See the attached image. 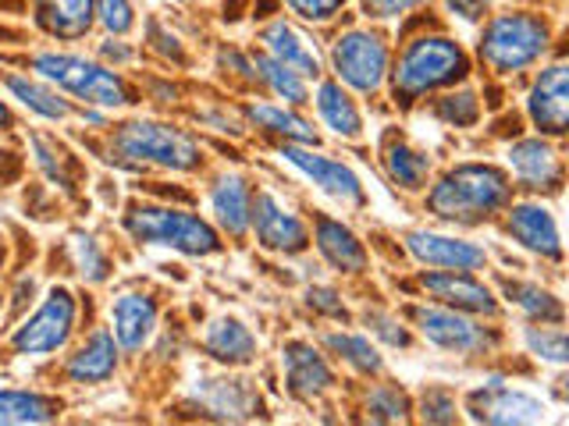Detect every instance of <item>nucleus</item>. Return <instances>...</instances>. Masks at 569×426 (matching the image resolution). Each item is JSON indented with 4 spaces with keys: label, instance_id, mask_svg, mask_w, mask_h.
I'll use <instances>...</instances> for the list:
<instances>
[{
    "label": "nucleus",
    "instance_id": "f257e3e1",
    "mask_svg": "<svg viewBox=\"0 0 569 426\" xmlns=\"http://www.w3.org/2000/svg\"><path fill=\"white\" fill-rule=\"evenodd\" d=\"M509 200L512 182L506 171L491 164H459L427 192V210L449 224L477 227L491 221L498 210H506Z\"/></svg>",
    "mask_w": 569,
    "mask_h": 426
},
{
    "label": "nucleus",
    "instance_id": "f03ea898",
    "mask_svg": "<svg viewBox=\"0 0 569 426\" xmlns=\"http://www.w3.org/2000/svg\"><path fill=\"white\" fill-rule=\"evenodd\" d=\"M467 71H470V58L462 53L456 40H449V36H417V40L402 50L396 71H391L396 100L413 103L423 93L456 85Z\"/></svg>",
    "mask_w": 569,
    "mask_h": 426
},
{
    "label": "nucleus",
    "instance_id": "7ed1b4c3",
    "mask_svg": "<svg viewBox=\"0 0 569 426\" xmlns=\"http://www.w3.org/2000/svg\"><path fill=\"white\" fill-rule=\"evenodd\" d=\"M124 231L139 245H164L182 256H213L221 253V235L203 217L178 206L136 203L124 213Z\"/></svg>",
    "mask_w": 569,
    "mask_h": 426
},
{
    "label": "nucleus",
    "instance_id": "20e7f679",
    "mask_svg": "<svg viewBox=\"0 0 569 426\" xmlns=\"http://www.w3.org/2000/svg\"><path fill=\"white\" fill-rule=\"evenodd\" d=\"M32 71H36V79H43L47 85L82 100L86 106H103V111H111V106L132 103L129 85H124L118 71L103 68L97 61H86L79 53H58V50L36 53Z\"/></svg>",
    "mask_w": 569,
    "mask_h": 426
},
{
    "label": "nucleus",
    "instance_id": "39448f33",
    "mask_svg": "<svg viewBox=\"0 0 569 426\" xmlns=\"http://www.w3.org/2000/svg\"><path fill=\"white\" fill-rule=\"evenodd\" d=\"M111 150L121 160H132V164L164 168L174 174H189L200 168V160H203L192 135H186L182 129H171V124H160V121H124L114 132Z\"/></svg>",
    "mask_w": 569,
    "mask_h": 426
},
{
    "label": "nucleus",
    "instance_id": "423d86ee",
    "mask_svg": "<svg viewBox=\"0 0 569 426\" xmlns=\"http://www.w3.org/2000/svg\"><path fill=\"white\" fill-rule=\"evenodd\" d=\"M551 43V29L545 18L516 11V14H498L488 22L485 40H480V61H485L495 75H516L530 64L545 58Z\"/></svg>",
    "mask_w": 569,
    "mask_h": 426
},
{
    "label": "nucleus",
    "instance_id": "0eeeda50",
    "mask_svg": "<svg viewBox=\"0 0 569 426\" xmlns=\"http://www.w3.org/2000/svg\"><path fill=\"white\" fill-rule=\"evenodd\" d=\"M76 320H79V302L68 288H53L40 310L32 316H26L22 324L14 327L11 334V348L18 355H50L68 345L71 331H76Z\"/></svg>",
    "mask_w": 569,
    "mask_h": 426
},
{
    "label": "nucleus",
    "instance_id": "6e6552de",
    "mask_svg": "<svg viewBox=\"0 0 569 426\" xmlns=\"http://www.w3.org/2000/svg\"><path fill=\"white\" fill-rule=\"evenodd\" d=\"M331 64L338 82H346L356 93H378L388 79V47L378 32L349 29L335 40Z\"/></svg>",
    "mask_w": 569,
    "mask_h": 426
},
{
    "label": "nucleus",
    "instance_id": "1a4fd4ad",
    "mask_svg": "<svg viewBox=\"0 0 569 426\" xmlns=\"http://www.w3.org/2000/svg\"><path fill=\"white\" fill-rule=\"evenodd\" d=\"M413 324L435 348L456 352V355H485L498 345V337L488 327L473 324L467 313L449 310V306H417Z\"/></svg>",
    "mask_w": 569,
    "mask_h": 426
},
{
    "label": "nucleus",
    "instance_id": "9d476101",
    "mask_svg": "<svg viewBox=\"0 0 569 426\" xmlns=\"http://www.w3.org/2000/svg\"><path fill=\"white\" fill-rule=\"evenodd\" d=\"M249 227H253V235L263 248L281 256H299L310 245V231L302 224V217L271 192H257L253 210H249Z\"/></svg>",
    "mask_w": 569,
    "mask_h": 426
},
{
    "label": "nucleus",
    "instance_id": "9b49d317",
    "mask_svg": "<svg viewBox=\"0 0 569 426\" xmlns=\"http://www.w3.org/2000/svg\"><path fill=\"white\" fill-rule=\"evenodd\" d=\"M281 156L289 160V164H292L299 174H307L320 192H328L331 200L346 203V206H360V203H363V185H360V178H356V174L342 164V160L320 156V153H313V150H307V146H299V142H284V146H281Z\"/></svg>",
    "mask_w": 569,
    "mask_h": 426
},
{
    "label": "nucleus",
    "instance_id": "f8f14e48",
    "mask_svg": "<svg viewBox=\"0 0 569 426\" xmlns=\"http://www.w3.org/2000/svg\"><path fill=\"white\" fill-rule=\"evenodd\" d=\"M473 423H502V426H520V423H541L545 405L527 395V390H512L498 377L488 381V387H480L467 402Z\"/></svg>",
    "mask_w": 569,
    "mask_h": 426
},
{
    "label": "nucleus",
    "instance_id": "ddd939ff",
    "mask_svg": "<svg viewBox=\"0 0 569 426\" xmlns=\"http://www.w3.org/2000/svg\"><path fill=\"white\" fill-rule=\"evenodd\" d=\"M506 231L516 245H523L527 253L545 256V260H562V239H559V224L551 217V210L541 203H512L506 206Z\"/></svg>",
    "mask_w": 569,
    "mask_h": 426
},
{
    "label": "nucleus",
    "instance_id": "4468645a",
    "mask_svg": "<svg viewBox=\"0 0 569 426\" xmlns=\"http://www.w3.org/2000/svg\"><path fill=\"white\" fill-rule=\"evenodd\" d=\"M196 402H200L213 419H228V423L257 419L263 413L260 390L246 377H207L196 387Z\"/></svg>",
    "mask_w": 569,
    "mask_h": 426
},
{
    "label": "nucleus",
    "instance_id": "2eb2a0df",
    "mask_svg": "<svg viewBox=\"0 0 569 426\" xmlns=\"http://www.w3.org/2000/svg\"><path fill=\"white\" fill-rule=\"evenodd\" d=\"M527 111H530V121L538 124L545 135H566V124H569V71H566V61H556L541 71L538 82H533V89H530Z\"/></svg>",
    "mask_w": 569,
    "mask_h": 426
},
{
    "label": "nucleus",
    "instance_id": "dca6fc26",
    "mask_svg": "<svg viewBox=\"0 0 569 426\" xmlns=\"http://www.w3.org/2000/svg\"><path fill=\"white\" fill-rule=\"evenodd\" d=\"M409 253H413L423 266H435V271H480L488 263V253L473 242L449 239V235H435V231H409L406 235Z\"/></svg>",
    "mask_w": 569,
    "mask_h": 426
},
{
    "label": "nucleus",
    "instance_id": "f3484780",
    "mask_svg": "<svg viewBox=\"0 0 569 426\" xmlns=\"http://www.w3.org/2000/svg\"><path fill=\"white\" fill-rule=\"evenodd\" d=\"M423 292L431 295L435 302L449 310H459V313H473V316H495L498 302L491 295L488 284L473 281L470 274L462 271H435V274H423L420 277Z\"/></svg>",
    "mask_w": 569,
    "mask_h": 426
},
{
    "label": "nucleus",
    "instance_id": "a211bd4d",
    "mask_svg": "<svg viewBox=\"0 0 569 426\" xmlns=\"http://www.w3.org/2000/svg\"><path fill=\"white\" fill-rule=\"evenodd\" d=\"M281 366H284V384L296 398L317 402L320 395H328L335 387V373L328 359L307 342H289L281 348Z\"/></svg>",
    "mask_w": 569,
    "mask_h": 426
},
{
    "label": "nucleus",
    "instance_id": "6ab92c4d",
    "mask_svg": "<svg viewBox=\"0 0 569 426\" xmlns=\"http://www.w3.org/2000/svg\"><path fill=\"white\" fill-rule=\"evenodd\" d=\"M157 331V302L142 292H121L111 302V334L118 348L139 352Z\"/></svg>",
    "mask_w": 569,
    "mask_h": 426
},
{
    "label": "nucleus",
    "instance_id": "aec40b11",
    "mask_svg": "<svg viewBox=\"0 0 569 426\" xmlns=\"http://www.w3.org/2000/svg\"><path fill=\"white\" fill-rule=\"evenodd\" d=\"M509 168L527 189L556 192L562 185V160L545 139H520L509 146Z\"/></svg>",
    "mask_w": 569,
    "mask_h": 426
},
{
    "label": "nucleus",
    "instance_id": "412c9836",
    "mask_svg": "<svg viewBox=\"0 0 569 426\" xmlns=\"http://www.w3.org/2000/svg\"><path fill=\"white\" fill-rule=\"evenodd\" d=\"M114 369H118V342H114V334H107V331H93L86 337V342L76 348V355L68 359V381L71 384H103V381H111L114 377Z\"/></svg>",
    "mask_w": 569,
    "mask_h": 426
},
{
    "label": "nucleus",
    "instance_id": "4be33fe9",
    "mask_svg": "<svg viewBox=\"0 0 569 426\" xmlns=\"http://www.w3.org/2000/svg\"><path fill=\"white\" fill-rule=\"evenodd\" d=\"M313 239H317L320 256H325L335 266V271H342V274H363L367 271V263H370L367 248H363V242L356 239L342 221L317 217Z\"/></svg>",
    "mask_w": 569,
    "mask_h": 426
},
{
    "label": "nucleus",
    "instance_id": "5701e85b",
    "mask_svg": "<svg viewBox=\"0 0 569 426\" xmlns=\"http://www.w3.org/2000/svg\"><path fill=\"white\" fill-rule=\"evenodd\" d=\"M93 22V0H36V26L53 40H82Z\"/></svg>",
    "mask_w": 569,
    "mask_h": 426
},
{
    "label": "nucleus",
    "instance_id": "b1692460",
    "mask_svg": "<svg viewBox=\"0 0 569 426\" xmlns=\"http://www.w3.org/2000/svg\"><path fill=\"white\" fill-rule=\"evenodd\" d=\"M260 40H263L267 53H271L274 61H281L284 68H292L296 75H302V79H317L320 75L317 50L310 47L307 36L296 32L289 22H271L260 32Z\"/></svg>",
    "mask_w": 569,
    "mask_h": 426
},
{
    "label": "nucleus",
    "instance_id": "393cba45",
    "mask_svg": "<svg viewBox=\"0 0 569 426\" xmlns=\"http://www.w3.org/2000/svg\"><path fill=\"white\" fill-rule=\"evenodd\" d=\"M210 210L228 235L249 231V210H253V192L242 174H221L210 189Z\"/></svg>",
    "mask_w": 569,
    "mask_h": 426
},
{
    "label": "nucleus",
    "instance_id": "a878e982",
    "mask_svg": "<svg viewBox=\"0 0 569 426\" xmlns=\"http://www.w3.org/2000/svg\"><path fill=\"white\" fill-rule=\"evenodd\" d=\"M203 348L224 366H246L257 359V337L249 334V327L236 316H221L213 320L203 334Z\"/></svg>",
    "mask_w": 569,
    "mask_h": 426
},
{
    "label": "nucleus",
    "instance_id": "bb28decb",
    "mask_svg": "<svg viewBox=\"0 0 569 426\" xmlns=\"http://www.w3.org/2000/svg\"><path fill=\"white\" fill-rule=\"evenodd\" d=\"M313 103H317L320 121H325L335 135L356 139L363 132V114H360V106H356V100L342 89V82H320Z\"/></svg>",
    "mask_w": 569,
    "mask_h": 426
},
{
    "label": "nucleus",
    "instance_id": "cd10ccee",
    "mask_svg": "<svg viewBox=\"0 0 569 426\" xmlns=\"http://www.w3.org/2000/svg\"><path fill=\"white\" fill-rule=\"evenodd\" d=\"M58 413L61 405L40 395V390H14V387L0 390V426H36L58 419Z\"/></svg>",
    "mask_w": 569,
    "mask_h": 426
},
{
    "label": "nucleus",
    "instance_id": "c85d7f7f",
    "mask_svg": "<svg viewBox=\"0 0 569 426\" xmlns=\"http://www.w3.org/2000/svg\"><path fill=\"white\" fill-rule=\"evenodd\" d=\"M502 292H506V298L527 320H533V324H562V320H566L562 302L551 295L548 288H541V284H530V281H502Z\"/></svg>",
    "mask_w": 569,
    "mask_h": 426
},
{
    "label": "nucleus",
    "instance_id": "c756f323",
    "mask_svg": "<svg viewBox=\"0 0 569 426\" xmlns=\"http://www.w3.org/2000/svg\"><path fill=\"white\" fill-rule=\"evenodd\" d=\"M246 118L253 121L257 129L284 135L289 142H299V146H310V142H317V132L310 129V121H302L296 111H289V106H278V103H249Z\"/></svg>",
    "mask_w": 569,
    "mask_h": 426
},
{
    "label": "nucleus",
    "instance_id": "7c9ffc66",
    "mask_svg": "<svg viewBox=\"0 0 569 426\" xmlns=\"http://www.w3.org/2000/svg\"><path fill=\"white\" fill-rule=\"evenodd\" d=\"M4 85H8V93H11L18 103L29 106L32 114H40V118H47V121H64V118L71 114V106H68L58 93H53V89H50L43 79L8 75Z\"/></svg>",
    "mask_w": 569,
    "mask_h": 426
},
{
    "label": "nucleus",
    "instance_id": "2f4dec72",
    "mask_svg": "<svg viewBox=\"0 0 569 426\" xmlns=\"http://www.w3.org/2000/svg\"><path fill=\"white\" fill-rule=\"evenodd\" d=\"M385 171L388 178L406 192H417L427 185V174H431V160L420 150H413L409 142H388L385 146Z\"/></svg>",
    "mask_w": 569,
    "mask_h": 426
},
{
    "label": "nucleus",
    "instance_id": "473e14b6",
    "mask_svg": "<svg viewBox=\"0 0 569 426\" xmlns=\"http://www.w3.org/2000/svg\"><path fill=\"white\" fill-rule=\"evenodd\" d=\"M253 75L271 89V93L284 103H310V89H307V79L296 75L292 68H284L281 61H274L271 53H260L253 61Z\"/></svg>",
    "mask_w": 569,
    "mask_h": 426
},
{
    "label": "nucleus",
    "instance_id": "72a5a7b5",
    "mask_svg": "<svg viewBox=\"0 0 569 426\" xmlns=\"http://www.w3.org/2000/svg\"><path fill=\"white\" fill-rule=\"evenodd\" d=\"M29 142H32L36 168H40L53 185H61L64 192L76 189V160H71V153L61 146V142L50 135H40V132H36Z\"/></svg>",
    "mask_w": 569,
    "mask_h": 426
},
{
    "label": "nucleus",
    "instance_id": "f704fd0d",
    "mask_svg": "<svg viewBox=\"0 0 569 426\" xmlns=\"http://www.w3.org/2000/svg\"><path fill=\"white\" fill-rule=\"evenodd\" d=\"M325 345L338 355L342 363H349L356 373H367V377H373V373L385 369V359L378 355V348L370 345L367 334H349V331H335L325 337Z\"/></svg>",
    "mask_w": 569,
    "mask_h": 426
},
{
    "label": "nucleus",
    "instance_id": "c9c22d12",
    "mask_svg": "<svg viewBox=\"0 0 569 426\" xmlns=\"http://www.w3.org/2000/svg\"><path fill=\"white\" fill-rule=\"evenodd\" d=\"M68 256H71V266L79 271L82 281L89 284H103L107 274H111V260H107V253L100 248V242L93 235H71L68 239Z\"/></svg>",
    "mask_w": 569,
    "mask_h": 426
},
{
    "label": "nucleus",
    "instance_id": "e433bc0d",
    "mask_svg": "<svg viewBox=\"0 0 569 426\" xmlns=\"http://www.w3.org/2000/svg\"><path fill=\"white\" fill-rule=\"evenodd\" d=\"M367 416L373 423H406L409 419V395L399 384H378L367 395Z\"/></svg>",
    "mask_w": 569,
    "mask_h": 426
},
{
    "label": "nucleus",
    "instance_id": "4c0bfd02",
    "mask_svg": "<svg viewBox=\"0 0 569 426\" xmlns=\"http://www.w3.org/2000/svg\"><path fill=\"white\" fill-rule=\"evenodd\" d=\"M435 118L445 124H456V129H470L480 118V103L470 89H462V93H449L435 103Z\"/></svg>",
    "mask_w": 569,
    "mask_h": 426
},
{
    "label": "nucleus",
    "instance_id": "58836bf2",
    "mask_svg": "<svg viewBox=\"0 0 569 426\" xmlns=\"http://www.w3.org/2000/svg\"><path fill=\"white\" fill-rule=\"evenodd\" d=\"M527 345H530V352L538 355V359H545V363H556V366L566 363V331H562V324L530 327V331H527Z\"/></svg>",
    "mask_w": 569,
    "mask_h": 426
},
{
    "label": "nucleus",
    "instance_id": "ea45409f",
    "mask_svg": "<svg viewBox=\"0 0 569 426\" xmlns=\"http://www.w3.org/2000/svg\"><path fill=\"white\" fill-rule=\"evenodd\" d=\"M97 22L111 32V36H124L136 26V11L129 0H93Z\"/></svg>",
    "mask_w": 569,
    "mask_h": 426
},
{
    "label": "nucleus",
    "instance_id": "a19ab883",
    "mask_svg": "<svg viewBox=\"0 0 569 426\" xmlns=\"http://www.w3.org/2000/svg\"><path fill=\"white\" fill-rule=\"evenodd\" d=\"M363 324L370 327V334H378L385 345L391 348H409L413 345V334H409L396 316H388V313H378V310H367L363 313Z\"/></svg>",
    "mask_w": 569,
    "mask_h": 426
},
{
    "label": "nucleus",
    "instance_id": "79ce46f5",
    "mask_svg": "<svg viewBox=\"0 0 569 426\" xmlns=\"http://www.w3.org/2000/svg\"><path fill=\"white\" fill-rule=\"evenodd\" d=\"M459 405L452 398V390L445 387H427L420 398V419L423 423H456Z\"/></svg>",
    "mask_w": 569,
    "mask_h": 426
},
{
    "label": "nucleus",
    "instance_id": "37998d69",
    "mask_svg": "<svg viewBox=\"0 0 569 426\" xmlns=\"http://www.w3.org/2000/svg\"><path fill=\"white\" fill-rule=\"evenodd\" d=\"M307 306L320 316H331V320H349V310L346 302L338 298L335 288H328V284H313V288L307 292Z\"/></svg>",
    "mask_w": 569,
    "mask_h": 426
},
{
    "label": "nucleus",
    "instance_id": "c03bdc74",
    "mask_svg": "<svg viewBox=\"0 0 569 426\" xmlns=\"http://www.w3.org/2000/svg\"><path fill=\"white\" fill-rule=\"evenodd\" d=\"M299 18H307V22H328L338 11L346 8V0H284Z\"/></svg>",
    "mask_w": 569,
    "mask_h": 426
},
{
    "label": "nucleus",
    "instance_id": "a18cd8bd",
    "mask_svg": "<svg viewBox=\"0 0 569 426\" xmlns=\"http://www.w3.org/2000/svg\"><path fill=\"white\" fill-rule=\"evenodd\" d=\"M360 4H363V11H367L370 18H399V14H406V11L420 8L423 0H360Z\"/></svg>",
    "mask_w": 569,
    "mask_h": 426
},
{
    "label": "nucleus",
    "instance_id": "49530a36",
    "mask_svg": "<svg viewBox=\"0 0 569 426\" xmlns=\"http://www.w3.org/2000/svg\"><path fill=\"white\" fill-rule=\"evenodd\" d=\"M445 8L459 18H467V22H477V18H485V11L491 8V0H445Z\"/></svg>",
    "mask_w": 569,
    "mask_h": 426
},
{
    "label": "nucleus",
    "instance_id": "de8ad7c7",
    "mask_svg": "<svg viewBox=\"0 0 569 426\" xmlns=\"http://www.w3.org/2000/svg\"><path fill=\"white\" fill-rule=\"evenodd\" d=\"M100 53H103V58H111V61H129V58H132V50H124V47L114 43V40H111V43H103Z\"/></svg>",
    "mask_w": 569,
    "mask_h": 426
},
{
    "label": "nucleus",
    "instance_id": "09e8293b",
    "mask_svg": "<svg viewBox=\"0 0 569 426\" xmlns=\"http://www.w3.org/2000/svg\"><path fill=\"white\" fill-rule=\"evenodd\" d=\"M4 129H11V111H8V103L0 100V132H4Z\"/></svg>",
    "mask_w": 569,
    "mask_h": 426
}]
</instances>
